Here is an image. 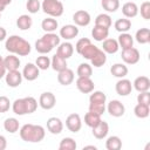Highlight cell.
Returning <instances> with one entry per match:
<instances>
[{"label": "cell", "mask_w": 150, "mask_h": 150, "mask_svg": "<svg viewBox=\"0 0 150 150\" xmlns=\"http://www.w3.org/2000/svg\"><path fill=\"white\" fill-rule=\"evenodd\" d=\"M74 53V46L68 42V41H64V42H60V45L57 46V49H56V54H59L60 56H62L63 59H69Z\"/></svg>", "instance_id": "17"}, {"label": "cell", "mask_w": 150, "mask_h": 150, "mask_svg": "<svg viewBox=\"0 0 150 150\" xmlns=\"http://www.w3.org/2000/svg\"><path fill=\"white\" fill-rule=\"evenodd\" d=\"M73 21L75 22L76 26H80V27H86L90 23L91 21V18H90V14L84 11V9H79L76 11L74 14H73Z\"/></svg>", "instance_id": "9"}, {"label": "cell", "mask_w": 150, "mask_h": 150, "mask_svg": "<svg viewBox=\"0 0 150 150\" xmlns=\"http://www.w3.org/2000/svg\"><path fill=\"white\" fill-rule=\"evenodd\" d=\"M94 81L90 77H77L76 88L83 94H90L94 90Z\"/></svg>", "instance_id": "11"}, {"label": "cell", "mask_w": 150, "mask_h": 150, "mask_svg": "<svg viewBox=\"0 0 150 150\" xmlns=\"http://www.w3.org/2000/svg\"><path fill=\"white\" fill-rule=\"evenodd\" d=\"M114 26H115V29L117 32H120V33H127L131 28V21L128 18L117 19Z\"/></svg>", "instance_id": "35"}, {"label": "cell", "mask_w": 150, "mask_h": 150, "mask_svg": "<svg viewBox=\"0 0 150 150\" xmlns=\"http://www.w3.org/2000/svg\"><path fill=\"white\" fill-rule=\"evenodd\" d=\"M115 90L120 96H128L129 94H131V90H132L131 81L124 77L120 79L115 84Z\"/></svg>", "instance_id": "10"}, {"label": "cell", "mask_w": 150, "mask_h": 150, "mask_svg": "<svg viewBox=\"0 0 150 150\" xmlns=\"http://www.w3.org/2000/svg\"><path fill=\"white\" fill-rule=\"evenodd\" d=\"M35 64L40 70H47L50 67V59L48 56H46L45 54H41V56L36 57Z\"/></svg>", "instance_id": "43"}, {"label": "cell", "mask_w": 150, "mask_h": 150, "mask_svg": "<svg viewBox=\"0 0 150 150\" xmlns=\"http://www.w3.org/2000/svg\"><path fill=\"white\" fill-rule=\"evenodd\" d=\"M102 42H103V45H102V50H103L105 54H115V53H117L118 49H120L118 42H117V40H115V39L107 38V39L103 40Z\"/></svg>", "instance_id": "18"}, {"label": "cell", "mask_w": 150, "mask_h": 150, "mask_svg": "<svg viewBox=\"0 0 150 150\" xmlns=\"http://www.w3.org/2000/svg\"><path fill=\"white\" fill-rule=\"evenodd\" d=\"M33 25V19L28 14H22L16 19V26L21 30H27L32 27Z\"/></svg>", "instance_id": "28"}, {"label": "cell", "mask_w": 150, "mask_h": 150, "mask_svg": "<svg viewBox=\"0 0 150 150\" xmlns=\"http://www.w3.org/2000/svg\"><path fill=\"white\" fill-rule=\"evenodd\" d=\"M110 73L112 76L117 79H123L128 75V67L124 63H115L110 68Z\"/></svg>", "instance_id": "25"}, {"label": "cell", "mask_w": 150, "mask_h": 150, "mask_svg": "<svg viewBox=\"0 0 150 150\" xmlns=\"http://www.w3.org/2000/svg\"><path fill=\"white\" fill-rule=\"evenodd\" d=\"M134 114L138 118H146L149 116V114H150V105L137 103L135 105V108H134Z\"/></svg>", "instance_id": "34"}, {"label": "cell", "mask_w": 150, "mask_h": 150, "mask_svg": "<svg viewBox=\"0 0 150 150\" xmlns=\"http://www.w3.org/2000/svg\"><path fill=\"white\" fill-rule=\"evenodd\" d=\"M76 73L79 77H90L93 74V67L89 63H80Z\"/></svg>", "instance_id": "39"}, {"label": "cell", "mask_w": 150, "mask_h": 150, "mask_svg": "<svg viewBox=\"0 0 150 150\" xmlns=\"http://www.w3.org/2000/svg\"><path fill=\"white\" fill-rule=\"evenodd\" d=\"M6 75V67L4 63V59L0 56V80Z\"/></svg>", "instance_id": "52"}, {"label": "cell", "mask_w": 150, "mask_h": 150, "mask_svg": "<svg viewBox=\"0 0 150 150\" xmlns=\"http://www.w3.org/2000/svg\"><path fill=\"white\" fill-rule=\"evenodd\" d=\"M101 5L104 11L115 13L120 8V0H101Z\"/></svg>", "instance_id": "38"}, {"label": "cell", "mask_w": 150, "mask_h": 150, "mask_svg": "<svg viewBox=\"0 0 150 150\" xmlns=\"http://www.w3.org/2000/svg\"><path fill=\"white\" fill-rule=\"evenodd\" d=\"M86 149H94V150H96L97 148L95 145H86V146H83V150H86Z\"/></svg>", "instance_id": "55"}, {"label": "cell", "mask_w": 150, "mask_h": 150, "mask_svg": "<svg viewBox=\"0 0 150 150\" xmlns=\"http://www.w3.org/2000/svg\"><path fill=\"white\" fill-rule=\"evenodd\" d=\"M23 98H25V102H26L27 114L35 112V110L38 109V101L33 96H27V97H23Z\"/></svg>", "instance_id": "44"}, {"label": "cell", "mask_w": 150, "mask_h": 150, "mask_svg": "<svg viewBox=\"0 0 150 150\" xmlns=\"http://www.w3.org/2000/svg\"><path fill=\"white\" fill-rule=\"evenodd\" d=\"M90 62H91V66H94L95 68H100L102 66H104V63L107 62V54L98 48L97 53L90 59Z\"/></svg>", "instance_id": "27"}, {"label": "cell", "mask_w": 150, "mask_h": 150, "mask_svg": "<svg viewBox=\"0 0 150 150\" xmlns=\"http://www.w3.org/2000/svg\"><path fill=\"white\" fill-rule=\"evenodd\" d=\"M89 43H91V41H90L88 38H82V39H80V40L76 42V45H75V50L80 54V53L82 52V49H83L86 46H88Z\"/></svg>", "instance_id": "51"}, {"label": "cell", "mask_w": 150, "mask_h": 150, "mask_svg": "<svg viewBox=\"0 0 150 150\" xmlns=\"http://www.w3.org/2000/svg\"><path fill=\"white\" fill-rule=\"evenodd\" d=\"M12 110L15 115L19 116H23L27 114V109H26V102L25 98H16L13 104H12Z\"/></svg>", "instance_id": "29"}, {"label": "cell", "mask_w": 150, "mask_h": 150, "mask_svg": "<svg viewBox=\"0 0 150 150\" xmlns=\"http://www.w3.org/2000/svg\"><path fill=\"white\" fill-rule=\"evenodd\" d=\"M105 109L108 110V112H109L112 117H121V116H123L124 112H125V107H124V104H123L121 101H118V100H111V101L108 103V105H107Z\"/></svg>", "instance_id": "6"}, {"label": "cell", "mask_w": 150, "mask_h": 150, "mask_svg": "<svg viewBox=\"0 0 150 150\" xmlns=\"http://www.w3.org/2000/svg\"><path fill=\"white\" fill-rule=\"evenodd\" d=\"M57 27H59L57 20L54 19V18H52V16L43 19L42 22H41V28H42L46 33H54Z\"/></svg>", "instance_id": "26"}, {"label": "cell", "mask_w": 150, "mask_h": 150, "mask_svg": "<svg viewBox=\"0 0 150 150\" xmlns=\"http://www.w3.org/2000/svg\"><path fill=\"white\" fill-rule=\"evenodd\" d=\"M0 18H1V12H0Z\"/></svg>", "instance_id": "58"}, {"label": "cell", "mask_w": 150, "mask_h": 150, "mask_svg": "<svg viewBox=\"0 0 150 150\" xmlns=\"http://www.w3.org/2000/svg\"><path fill=\"white\" fill-rule=\"evenodd\" d=\"M11 108V102L7 96H0V112H7Z\"/></svg>", "instance_id": "50"}, {"label": "cell", "mask_w": 150, "mask_h": 150, "mask_svg": "<svg viewBox=\"0 0 150 150\" xmlns=\"http://www.w3.org/2000/svg\"><path fill=\"white\" fill-rule=\"evenodd\" d=\"M117 42H118V46L122 49H128V48L134 47V38L128 32L127 33H121L118 39H117Z\"/></svg>", "instance_id": "23"}, {"label": "cell", "mask_w": 150, "mask_h": 150, "mask_svg": "<svg viewBox=\"0 0 150 150\" xmlns=\"http://www.w3.org/2000/svg\"><path fill=\"white\" fill-rule=\"evenodd\" d=\"M77 146L76 142L71 138V137H64L61 139L60 144H59V149L60 150H75Z\"/></svg>", "instance_id": "42"}, {"label": "cell", "mask_w": 150, "mask_h": 150, "mask_svg": "<svg viewBox=\"0 0 150 150\" xmlns=\"http://www.w3.org/2000/svg\"><path fill=\"white\" fill-rule=\"evenodd\" d=\"M138 6L135 4V2H131V1H128L125 2L123 6H122V13L125 18L128 19H131V18H135L137 14H138Z\"/></svg>", "instance_id": "20"}, {"label": "cell", "mask_w": 150, "mask_h": 150, "mask_svg": "<svg viewBox=\"0 0 150 150\" xmlns=\"http://www.w3.org/2000/svg\"><path fill=\"white\" fill-rule=\"evenodd\" d=\"M97 50H98V47H96V46L93 45V43H89L88 46H86V47L82 49V52L80 53V55H81L83 59L90 60V59L97 53Z\"/></svg>", "instance_id": "41"}, {"label": "cell", "mask_w": 150, "mask_h": 150, "mask_svg": "<svg viewBox=\"0 0 150 150\" xmlns=\"http://www.w3.org/2000/svg\"><path fill=\"white\" fill-rule=\"evenodd\" d=\"M141 16L144 20L150 19V1H144L141 5Z\"/></svg>", "instance_id": "48"}, {"label": "cell", "mask_w": 150, "mask_h": 150, "mask_svg": "<svg viewBox=\"0 0 150 150\" xmlns=\"http://www.w3.org/2000/svg\"><path fill=\"white\" fill-rule=\"evenodd\" d=\"M91 129H93V136H94L95 138H97V139H103V138L107 137V135H108V132H109V124H108L105 121H102V120H101V122H100L96 127H94V128H91Z\"/></svg>", "instance_id": "16"}, {"label": "cell", "mask_w": 150, "mask_h": 150, "mask_svg": "<svg viewBox=\"0 0 150 150\" xmlns=\"http://www.w3.org/2000/svg\"><path fill=\"white\" fill-rule=\"evenodd\" d=\"M5 8H6V6H5V5H4V4H2V2L0 1V12H2V11H4Z\"/></svg>", "instance_id": "57"}, {"label": "cell", "mask_w": 150, "mask_h": 150, "mask_svg": "<svg viewBox=\"0 0 150 150\" xmlns=\"http://www.w3.org/2000/svg\"><path fill=\"white\" fill-rule=\"evenodd\" d=\"M135 39L141 45H146L150 42V29L149 28H141L136 32Z\"/></svg>", "instance_id": "31"}, {"label": "cell", "mask_w": 150, "mask_h": 150, "mask_svg": "<svg viewBox=\"0 0 150 150\" xmlns=\"http://www.w3.org/2000/svg\"><path fill=\"white\" fill-rule=\"evenodd\" d=\"M7 148V139L4 135H0V150H5Z\"/></svg>", "instance_id": "53"}, {"label": "cell", "mask_w": 150, "mask_h": 150, "mask_svg": "<svg viewBox=\"0 0 150 150\" xmlns=\"http://www.w3.org/2000/svg\"><path fill=\"white\" fill-rule=\"evenodd\" d=\"M101 115H97L95 112H91V111H88L86 115H84V123L90 127V128H94L96 127L100 122H101Z\"/></svg>", "instance_id": "36"}, {"label": "cell", "mask_w": 150, "mask_h": 150, "mask_svg": "<svg viewBox=\"0 0 150 150\" xmlns=\"http://www.w3.org/2000/svg\"><path fill=\"white\" fill-rule=\"evenodd\" d=\"M5 48L11 54H15L19 56H27L32 50L30 43L19 35H11L9 38H7Z\"/></svg>", "instance_id": "1"}, {"label": "cell", "mask_w": 150, "mask_h": 150, "mask_svg": "<svg viewBox=\"0 0 150 150\" xmlns=\"http://www.w3.org/2000/svg\"><path fill=\"white\" fill-rule=\"evenodd\" d=\"M50 66H52V68L55 70V71H61V70H63V69H66L67 68V60L66 59H63L62 56H60L59 54H55L53 57H52V60H50Z\"/></svg>", "instance_id": "24"}, {"label": "cell", "mask_w": 150, "mask_h": 150, "mask_svg": "<svg viewBox=\"0 0 150 150\" xmlns=\"http://www.w3.org/2000/svg\"><path fill=\"white\" fill-rule=\"evenodd\" d=\"M74 79H75L74 71L71 69H69L68 67L66 69L59 71V74H57V81L62 86H69V84H71L73 81H74Z\"/></svg>", "instance_id": "15"}, {"label": "cell", "mask_w": 150, "mask_h": 150, "mask_svg": "<svg viewBox=\"0 0 150 150\" xmlns=\"http://www.w3.org/2000/svg\"><path fill=\"white\" fill-rule=\"evenodd\" d=\"M47 129L53 135H59L63 130V123L59 117H49L47 120Z\"/></svg>", "instance_id": "14"}, {"label": "cell", "mask_w": 150, "mask_h": 150, "mask_svg": "<svg viewBox=\"0 0 150 150\" xmlns=\"http://www.w3.org/2000/svg\"><path fill=\"white\" fill-rule=\"evenodd\" d=\"M95 25L96 26H101V27H104V28H110L111 25H112V21H111V16L109 14H105V13H101L96 16L95 19Z\"/></svg>", "instance_id": "33"}, {"label": "cell", "mask_w": 150, "mask_h": 150, "mask_svg": "<svg viewBox=\"0 0 150 150\" xmlns=\"http://www.w3.org/2000/svg\"><path fill=\"white\" fill-rule=\"evenodd\" d=\"M41 9L52 18H59L63 14V4L59 0H43L41 2Z\"/></svg>", "instance_id": "3"}, {"label": "cell", "mask_w": 150, "mask_h": 150, "mask_svg": "<svg viewBox=\"0 0 150 150\" xmlns=\"http://www.w3.org/2000/svg\"><path fill=\"white\" fill-rule=\"evenodd\" d=\"M56 104V97L50 91H45L39 97V105L45 110H50Z\"/></svg>", "instance_id": "5"}, {"label": "cell", "mask_w": 150, "mask_h": 150, "mask_svg": "<svg viewBox=\"0 0 150 150\" xmlns=\"http://www.w3.org/2000/svg\"><path fill=\"white\" fill-rule=\"evenodd\" d=\"M39 74H40V69L36 67L35 63H27L25 67H23V70H22V77L26 79L27 81H34L39 77Z\"/></svg>", "instance_id": "12"}, {"label": "cell", "mask_w": 150, "mask_h": 150, "mask_svg": "<svg viewBox=\"0 0 150 150\" xmlns=\"http://www.w3.org/2000/svg\"><path fill=\"white\" fill-rule=\"evenodd\" d=\"M137 103L150 105V93L149 91H141L137 95Z\"/></svg>", "instance_id": "49"}, {"label": "cell", "mask_w": 150, "mask_h": 150, "mask_svg": "<svg viewBox=\"0 0 150 150\" xmlns=\"http://www.w3.org/2000/svg\"><path fill=\"white\" fill-rule=\"evenodd\" d=\"M79 35V28L76 25H64L60 28V38L64 40H71Z\"/></svg>", "instance_id": "13"}, {"label": "cell", "mask_w": 150, "mask_h": 150, "mask_svg": "<svg viewBox=\"0 0 150 150\" xmlns=\"http://www.w3.org/2000/svg\"><path fill=\"white\" fill-rule=\"evenodd\" d=\"M26 8L30 14H35L41 9V2L40 0H27Z\"/></svg>", "instance_id": "46"}, {"label": "cell", "mask_w": 150, "mask_h": 150, "mask_svg": "<svg viewBox=\"0 0 150 150\" xmlns=\"http://www.w3.org/2000/svg\"><path fill=\"white\" fill-rule=\"evenodd\" d=\"M20 128L19 121L15 117H8L4 122V129L9 134H15Z\"/></svg>", "instance_id": "30"}, {"label": "cell", "mask_w": 150, "mask_h": 150, "mask_svg": "<svg viewBox=\"0 0 150 150\" xmlns=\"http://www.w3.org/2000/svg\"><path fill=\"white\" fill-rule=\"evenodd\" d=\"M66 127L71 132H79L82 127V121L79 114H70L66 118Z\"/></svg>", "instance_id": "8"}, {"label": "cell", "mask_w": 150, "mask_h": 150, "mask_svg": "<svg viewBox=\"0 0 150 150\" xmlns=\"http://www.w3.org/2000/svg\"><path fill=\"white\" fill-rule=\"evenodd\" d=\"M0 1H1V2H2L5 6H7V5H9V4L12 2V0H0Z\"/></svg>", "instance_id": "56"}, {"label": "cell", "mask_w": 150, "mask_h": 150, "mask_svg": "<svg viewBox=\"0 0 150 150\" xmlns=\"http://www.w3.org/2000/svg\"><path fill=\"white\" fill-rule=\"evenodd\" d=\"M53 46H50L45 39H39V40H36L35 41V50L38 52V53H40V54H48V53H50L52 50H53Z\"/></svg>", "instance_id": "32"}, {"label": "cell", "mask_w": 150, "mask_h": 150, "mask_svg": "<svg viewBox=\"0 0 150 150\" xmlns=\"http://www.w3.org/2000/svg\"><path fill=\"white\" fill-rule=\"evenodd\" d=\"M42 39H45L50 46H53V47H57L59 45H60V35H57V34H55V33H46L43 36H42Z\"/></svg>", "instance_id": "45"}, {"label": "cell", "mask_w": 150, "mask_h": 150, "mask_svg": "<svg viewBox=\"0 0 150 150\" xmlns=\"http://www.w3.org/2000/svg\"><path fill=\"white\" fill-rule=\"evenodd\" d=\"M19 134H20L21 139L28 143H39L46 136V131L42 125L32 124V123L23 124L20 128Z\"/></svg>", "instance_id": "2"}, {"label": "cell", "mask_w": 150, "mask_h": 150, "mask_svg": "<svg viewBox=\"0 0 150 150\" xmlns=\"http://www.w3.org/2000/svg\"><path fill=\"white\" fill-rule=\"evenodd\" d=\"M89 111L95 112L97 115H102L105 111L104 103H89Z\"/></svg>", "instance_id": "47"}, {"label": "cell", "mask_w": 150, "mask_h": 150, "mask_svg": "<svg viewBox=\"0 0 150 150\" xmlns=\"http://www.w3.org/2000/svg\"><path fill=\"white\" fill-rule=\"evenodd\" d=\"M22 73H20L19 70H8L7 74L5 75V81L6 84L11 88H16L21 84L22 82Z\"/></svg>", "instance_id": "7"}, {"label": "cell", "mask_w": 150, "mask_h": 150, "mask_svg": "<svg viewBox=\"0 0 150 150\" xmlns=\"http://www.w3.org/2000/svg\"><path fill=\"white\" fill-rule=\"evenodd\" d=\"M7 38V30L0 26V41H4Z\"/></svg>", "instance_id": "54"}, {"label": "cell", "mask_w": 150, "mask_h": 150, "mask_svg": "<svg viewBox=\"0 0 150 150\" xmlns=\"http://www.w3.org/2000/svg\"><path fill=\"white\" fill-rule=\"evenodd\" d=\"M4 63L6 67V70H18L20 67V59L18 57V55L15 54H9L8 56H6L4 59Z\"/></svg>", "instance_id": "21"}, {"label": "cell", "mask_w": 150, "mask_h": 150, "mask_svg": "<svg viewBox=\"0 0 150 150\" xmlns=\"http://www.w3.org/2000/svg\"><path fill=\"white\" fill-rule=\"evenodd\" d=\"M121 57H122L123 62L127 64H136L139 61L141 55H139V50L137 48L131 47L128 49H122Z\"/></svg>", "instance_id": "4"}, {"label": "cell", "mask_w": 150, "mask_h": 150, "mask_svg": "<svg viewBox=\"0 0 150 150\" xmlns=\"http://www.w3.org/2000/svg\"><path fill=\"white\" fill-rule=\"evenodd\" d=\"M109 35V28H104L101 26H94L91 29V36L94 38L95 41H103L108 38Z\"/></svg>", "instance_id": "22"}, {"label": "cell", "mask_w": 150, "mask_h": 150, "mask_svg": "<svg viewBox=\"0 0 150 150\" xmlns=\"http://www.w3.org/2000/svg\"><path fill=\"white\" fill-rule=\"evenodd\" d=\"M107 101V96L103 91L101 90H96V91H91L90 96H89V103H104L105 104Z\"/></svg>", "instance_id": "40"}, {"label": "cell", "mask_w": 150, "mask_h": 150, "mask_svg": "<svg viewBox=\"0 0 150 150\" xmlns=\"http://www.w3.org/2000/svg\"><path fill=\"white\" fill-rule=\"evenodd\" d=\"M105 148L108 150H120L122 148V141L118 136H109L105 141Z\"/></svg>", "instance_id": "37"}, {"label": "cell", "mask_w": 150, "mask_h": 150, "mask_svg": "<svg viewBox=\"0 0 150 150\" xmlns=\"http://www.w3.org/2000/svg\"><path fill=\"white\" fill-rule=\"evenodd\" d=\"M132 87L138 91H149L150 89V80L148 76H138L135 79L134 83H132Z\"/></svg>", "instance_id": "19"}]
</instances>
